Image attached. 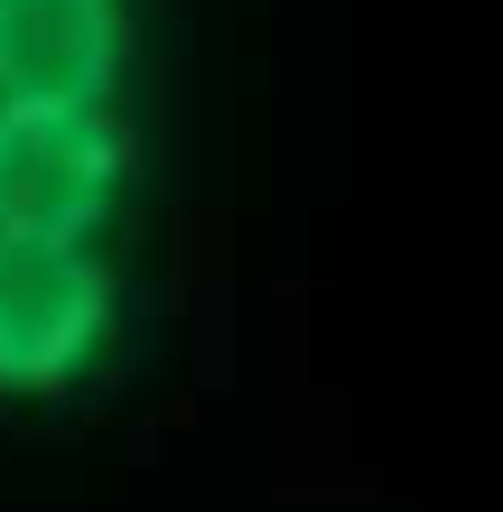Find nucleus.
<instances>
[{"mask_svg": "<svg viewBox=\"0 0 503 512\" xmlns=\"http://www.w3.org/2000/svg\"><path fill=\"white\" fill-rule=\"evenodd\" d=\"M140 177L122 103H0V233L112 243Z\"/></svg>", "mask_w": 503, "mask_h": 512, "instance_id": "2", "label": "nucleus"}, {"mask_svg": "<svg viewBox=\"0 0 503 512\" xmlns=\"http://www.w3.org/2000/svg\"><path fill=\"white\" fill-rule=\"evenodd\" d=\"M131 0H0V103H122Z\"/></svg>", "mask_w": 503, "mask_h": 512, "instance_id": "3", "label": "nucleus"}, {"mask_svg": "<svg viewBox=\"0 0 503 512\" xmlns=\"http://www.w3.org/2000/svg\"><path fill=\"white\" fill-rule=\"evenodd\" d=\"M122 345V270L84 233H0V401L84 391Z\"/></svg>", "mask_w": 503, "mask_h": 512, "instance_id": "1", "label": "nucleus"}]
</instances>
